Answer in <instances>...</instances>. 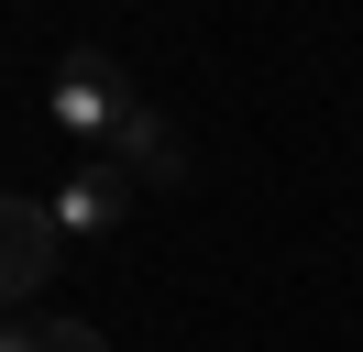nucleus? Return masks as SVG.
<instances>
[{
	"instance_id": "obj_1",
	"label": "nucleus",
	"mask_w": 363,
	"mask_h": 352,
	"mask_svg": "<svg viewBox=\"0 0 363 352\" xmlns=\"http://www.w3.org/2000/svg\"><path fill=\"white\" fill-rule=\"evenodd\" d=\"M133 99H143V88L121 77V55H99V44H67V55H55V77H45L55 132H77V143H111Z\"/></svg>"
},
{
	"instance_id": "obj_2",
	"label": "nucleus",
	"mask_w": 363,
	"mask_h": 352,
	"mask_svg": "<svg viewBox=\"0 0 363 352\" xmlns=\"http://www.w3.org/2000/svg\"><path fill=\"white\" fill-rule=\"evenodd\" d=\"M133 176H121L111 165V154H89V165H77L67 176V187H45V209H55V231H67V242H121V220H133Z\"/></svg>"
},
{
	"instance_id": "obj_3",
	"label": "nucleus",
	"mask_w": 363,
	"mask_h": 352,
	"mask_svg": "<svg viewBox=\"0 0 363 352\" xmlns=\"http://www.w3.org/2000/svg\"><path fill=\"white\" fill-rule=\"evenodd\" d=\"M0 231H11L0 286H11V319H23V308L55 286V264H67V231H55V209H45V198H11V209H0Z\"/></svg>"
},
{
	"instance_id": "obj_4",
	"label": "nucleus",
	"mask_w": 363,
	"mask_h": 352,
	"mask_svg": "<svg viewBox=\"0 0 363 352\" xmlns=\"http://www.w3.org/2000/svg\"><path fill=\"white\" fill-rule=\"evenodd\" d=\"M99 154H111V165L133 176V187H187V132L165 121L155 99H133V110H121V132H111Z\"/></svg>"
},
{
	"instance_id": "obj_5",
	"label": "nucleus",
	"mask_w": 363,
	"mask_h": 352,
	"mask_svg": "<svg viewBox=\"0 0 363 352\" xmlns=\"http://www.w3.org/2000/svg\"><path fill=\"white\" fill-rule=\"evenodd\" d=\"M0 352H111L89 319H45V308H23V319L0 330Z\"/></svg>"
}]
</instances>
